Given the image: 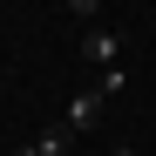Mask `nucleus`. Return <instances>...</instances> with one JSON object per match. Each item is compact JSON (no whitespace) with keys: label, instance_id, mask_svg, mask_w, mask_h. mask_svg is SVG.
<instances>
[{"label":"nucleus","instance_id":"nucleus-2","mask_svg":"<svg viewBox=\"0 0 156 156\" xmlns=\"http://www.w3.org/2000/svg\"><path fill=\"white\" fill-rule=\"evenodd\" d=\"M102 109H109V95H102V88H82V95L68 102V115H61V122L75 129V136H88V129L102 122Z\"/></svg>","mask_w":156,"mask_h":156},{"label":"nucleus","instance_id":"nucleus-3","mask_svg":"<svg viewBox=\"0 0 156 156\" xmlns=\"http://www.w3.org/2000/svg\"><path fill=\"white\" fill-rule=\"evenodd\" d=\"M95 7L102 0H68V14H82V20H95Z\"/></svg>","mask_w":156,"mask_h":156},{"label":"nucleus","instance_id":"nucleus-1","mask_svg":"<svg viewBox=\"0 0 156 156\" xmlns=\"http://www.w3.org/2000/svg\"><path fill=\"white\" fill-rule=\"evenodd\" d=\"M82 61H88V68H122V34L88 27V34H82Z\"/></svg>","mask_w":156,"mask_h":156},{"label":"nucleus","instance_id":"nucleus-4","mask_svg":"<svg viewBox=\"0 0 156 156\" xmlns=\"http://www.w3.org/2000/svg\"><path fill=\"white\" fill-rule=\"evenodd\" d=\"M109 156H129V149H109Z\"/></svg>","mask_w":156,"mask_h":156}]
</instances>
